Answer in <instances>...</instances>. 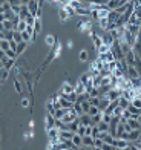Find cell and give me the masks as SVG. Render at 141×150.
<instances>
[{"mask_svg":"<svg viewBox=\"0 0 141 150\" xmlns=\"http://www.w3.org/2000/svg\"><path fill=\"white\" fill-rule=\"evenodd\" d=\"M57 16H58V22H60V23H66V22H68V20L71 18V16L68 14V11H66L63 6H58Z\"/></svg>","mask_w":141,"mask_h":150,"instance_id":"277c9868","label":"cell"},{"mask_svg":"<svg viewBox=\"0 0 141 150\" xmlns=\"http://www.w3.org/2000/svg\"><path fill=\"white\" fill-rule=\"evenodd\" d=\"M78 126H80L78 120H74V121H71V122H69V124H66V129L75 133V132H77V129H78Z\"/></svg>","mask_w":141,"mask_h":150,"instance_id":"f546056e","label":"cell"},{"mask_svg":"<svg viewBox=\"0 0 141 150\" xmlns=\"http://www.w3.org/2000/svg\"><path fill=\"white\" fill-rule=\"evenodd\" d=\"M52 126H55V118H54L52 113L46 112V117H45V129H49Z\"/></svg>","mask_w":141,"mask_h":150,"instance_id":"5bb4252c","label":"cell"},{"mask_svg":"<svg viewBox=\"0 0 141 150\" xmlns=\"http://www.w3.org/2000/svg\"><path fill=\"white\" fill-rule=\"evenodd\" d=\"M74 92H75L77 95H80V93L86 92V87H84V84H83L80 80L77 81V84H74Z\"/></svg>","mask_w":141,"mask_h":150,"instance_id":"83f0119b","label":"cell"},{"mask_svg":"<svg viewBox=\"0 0 141 150\" xmlns=\"http://www.w3.org/2000/svg\"><path fill=\"white\" fill-rule=\"evenodd\" d=\"M97 26H98V28L101 29L103 32L107 31V26H109V20H107V17H104V18H98V20H97Z\"/></svg>","mask_w":141,"mask_h":150,"instance_id":"ffe728a7","label":"cell"},{"mask_svg":"<svg viewBox=\"0 0 141 150\" xmlns=\"http://www.w3.org/2000/svg\"><path fill=\"white\" fill-rule=\"evenodd\" d=\"M111 103V100L107 98V97H101L100 98V103H98V109H100V112H104V109L107 107V104Z\"/></svg>","mask_w":141,"mask_h":150,"instance_id":"cb8c5ba5","label":"cell"},{"mask_svg":"<svg viewBox=\"0 0 141 150\" xmlns=\"http://www.w3.org/2000/svg\"><path fill=\"white\" fill-rule=\"evenodd\" d=\"M5 2H6V0H0V6H2V5H3Z\"/></svg>","mask_w":141,"mask_h":150,"instance_id":"9f6ffc18","label":"cell"},{"mask_svg":"<svg viewBox=\"0 0 141 150\" xmlns=\"http://www.w3.org/2000/svg\"><path fill=\"white\" fill-rule=\"evenodd\" d=\"M88 113L91 115V117H92V115H97V113H100V109H98L97 106H91L89 110H88Z\"/></svg>","mask_w":141,"mask_h":150,"instance_id":"7bdbcfd3","label":"cell"},{"mask_svg":"<svg viewBox=\"0 0 141 150\" xmlns=\"http://www.w3.org/2000/svg\"><path fill=\"white\" fill-rule=\"evenodd\" d=\"M138 121H140V122H141V112H140V118H138Z\"/></svg>","mask_w":141,"mask_h":150,"instance_id":"680465c9","label":"cell"},{"mask_svg":"<svg viewBox=\"0 0 141 150\" xmlns=\"http://www.w3.org/2000/svg\"><path fill=\"white\" fill-rule=\"evenodd\" d=\"M2 49H3V51H8V49H9V40L2 38Z\"/></svg>","mask_w":141,"mask_h":150,"instance_id":"7dc6e473","label":"cell"},{"mask_svg":"<svg viewBox=\"0 0 141 150\" xmlns=\"http://www.w3.org/2000/svg\"><path fill=\"white\" fill-rule=\"evenodd\" d=\"M72 142H74V146H75L77 149H83V136H81V135L74 133V136H72Z\"/></svg>","mask_w":141,"mask_h":150,"instance_id":"ac0fdd59","label":"cell"},{"mask_svg":"<svg viewBox=\"0 0 141 150\" xmlns=\"http://www.w3.org/2000/svg\"><path fill=\"white\" fill-rule=\"evenodd\" d=\"M88 34H89V37H91V40H92V43H94V46H95V47H98V46L103 45L101 35H98V34H95L94 31H89Z\"/></svg>","mask_w":141,"mask_h":150,"instance_id":"ba28073f","label":"cell"},{"mask_svg":"<svg viewBox=\"0 0 141 150\" xmlns=\"http://www.w3.org/2000/svg\"><path fill=\"white\" fill-rule=\"evenodd\" d=\"M71 92H74V84H71L69 81H64V83L62 84V87H60L58 93H60V95H68V93H71Z\"/></svg>","mask_w":141,"mask_h":150,"instance_id":"52a82bcc","label":"cell"},{"mask_svg":"<svg viewBox=\"0 0 141 150\" xmlns=\"http://www.w3.org/2000/svg\"><path fill=\"white\" fill-rule=\"evenodd\" d=\"M137 3H138V5H141V0H137Z\"/></svg>","mask_w":141,"mask_h":150,"instance_id":"94428289","label":"cell"},{"mask_svg":"<svg viewBox=\"0 0 141 150\" xmlns=\"http://www.w3.org/2000/svg\"><path fill=\"white\" fill-rule=\"evenodd\" d=\"M137 141H140V142H141V133H140V136H138V139H137Z\"/></svg>","mask_w":141,"mask_h":150,"instance_id":"6f0895ef","label":"cell"},{"mask_svg":"<svg viewBox=\"0 0 141 150\" xmlns=\"http://www.w3.org/2000/svg\"><path fill=\"white\" fill-rule=\"evenodd\" d=\"M58 135H60V130H58L55 126L46 129V136H48V139H57Z\"/></svg>","mask_w":141,"mask_h":150,"instance_id":"9c48e42d","label":"cell"},{"mask_svg":"<svg viewBox=\"0 0 141 150\" xmlns=\"http://www.w3.org/2000/svg\"><path fill=\"white\" fill-rule=\"evenodd\" d=\"M130 115H132V113L127 110V109H123V112H121V118H123V120H129Z\"/></svg>","mask_w":141,"mask_h":150,"instance_id":"bcb514c9","label":"cell"},{"mask_svg":"<svg viewBox=\"0 0 141 150\" xmlns=\"http://www.w3.org/2000/svg\"><path fill=\"white\" fill-rule=\"evenodd\" d=\"M55 43H57V38H55V35H52V34H48V35L45 37V45L48 46V47H52L55 46Z\"/></svg>","mask_w":141,"mask_h":150,"instance_id":"2e32d148","label":"cell"},{"mask_svg":"<svg viewBox=\"0 0 141 150\" xmlns=\"http://www.w3.org/2000/svg\"><path fill=\"white\" fill-rule=\"evenodd\" d=\"M140 133H141V130H140V129H132L130 132H127V135H126V138H127V141H130V142H133V141H137V139H138V136H140Z\"/></svg>","mask_w":141,"mask_h":150,"instance_id":"7c38bea8","label":"cell"},{"mask_svg":"<svg viewBox=\"0 0 141 150\" xmlns=\"http://www.w3.org/2000/svg\"><path fill=\"white\" fill-rule=\"evenodd\" d=\"M101 118H103V113L100 112V113H97V115H92L91 117V126H97L100 121H101Z\"/></svg>","mask_w":141,"mask_h":150,"instance_id":"1f68e13d","label":"cell"},{"mask_svg":"<svg viewBox=\"0 0 141 150\" xmlns=\"http://www.w3.org/2000/svg\"><path fill=\"white\" fill-rule=\"evenodd\" d=\"M6 52V57H8V58H14V60H17V52L14 51V49H8V51H5Z\"/></svg>","mask_w":141,"mask_h":150,"instance_id":"ab89813d","label":"cell"},{"mask_svg":"<svg viewBox=\"0 0 141 150\" xmlns=\"http://www.w3.org/2000/svg\"><path fill=\"white\" fill-rule=\"evenodd\" d=\"M14 89H16L17 93H20V95L23 93V84H22V81H20V78H16V80H14Z\"/></svg>","mask_w":141,"mask_h":150,"instance_id":"d6a6232c","label":"cell"},{"mask_svg":"<svg viewBox=\"0 0 141 150\" xmlns=\"http://www.w3.org/2000/svg\"><path fill=\"white\" fill-rule=\"evenodd\" d=\"M81 110H83V113H88V110H89V107H91V103H89V100H84V101H81Z\"/></svg>","mask_w":141,"mask_h":150,"instance_id":"8d00e7d4","label":"cell"},{"mask_svg":"<svg viewBox=\"0 0 141 150\" xmlns=\"http://www.w3.org/2000/svg\"><path fill=\"white\" fill-rule=\"evenodd\" d=\"M94 138L91 135H83V149H94Z\"/></svg>","mask_w":141,"mask_h":150,"instance_id":"9a60e30c","label":"cell"},{"mask_svg":"<svg viewBox=\"0 0 141 150\" xmlns=\"http://www.w3.org/2000/svg\"><path fill=\"white\" fill-rule=\"evenodd\" d=\"M97 127L100 129V132H109V122H106V121H103V120L97 124Z\"/></svg>","mask_w":141,"mask_h":150,"instance_id":"836d02e7","label":"cell"},{"mask_svg":"<svg viewBox=\"0 0 141 150\" xmlns=\"http://www.w3.org/2000/svg\"><path fill=\"white\" fill-rule=\"evenodd\" d=\"M26 47H28V42H20V43H17V46H16V52H17V55H22V54L26 51Z\"/></svg>","mask_w":141,"mask_h":150,"instance_id":"7402d4cb","label":"cell"},{"mask_svg":"<svg viewBox=\"0 0 141 150\" xmlns=\"http://www.w3.org/2000/svg\"><path fill=\"white\" fill-rule=\"evenodd\" d=\"M42 29H43V22H42V18H40V17H35V22H34V31H35L37 35H38L40 32H42Z\"/></svg>","mask_w":141,"mask_h":150,"instance_id":"d4e9b609","label":"cell"},{"mask_svg":"<svg viewBox=\"0 0 141 150\" xmlns=\"http://www.w3.org/2000/svg\"><path fill=\"white\" fill-rule=\"evenodd\" d=\"M130 103H132L133 106H135L137 109H141V98H140V97H135V98H133V100L130 101Z\"/></svg>","mask_w":141,"mask_h":150,"instance_id":"ee69618b","label":"cell"},{"mask_svg":"<svg viewBox=\"0 0 141 150\" xmlns=\"http://www.w3.org/2000/svg\"><path fill=\"white\" fill-rule=\"evenodd\" d=\"M0 49H2V38H0Z\"/></svg>","mask_w":141,"mask_h":150,"instance_id":"91938a15","label":"cell"},{"mask_svg":"<svg viewBox=\"0 0 141 150\" xmlns=\"http://www.w3.org/2000/svg\"><path fill=\"white\" fill-rule=\"evenodd\" d=\"M106 97L109 98L111 101H113V100H118L120 97H121V91H120L118 87H111L109 92L106 93Z\"/></svg>","mask_w":141,"mask_h":150,"instance_id":"8992f818","label":"cell"},{"mask_svg":"<svg viewBox=\"0 0 141 150\" xmlns=\"http://www.w3.org/2000/svg\"><path fill=\"white\" fill-rule=\"evenodd\" d=\"M34 127H35V121L31 120V121H29V129H34Z\"/></svg>","mask_w":141,"mask_h":150,"instance_id":"f5cc1de1","label":"cell"},{"mask_svg":"<svg viewBox=\"0 0 141 150\" xmlns=\"http://www.w3.org/2000/svg\"><path fill=\"white\" fill-rule=\"evenodd\" d=\"M95 49H97V54H104V52H107V51H109L111 49V46H107V45H101V46H98V47H95Z\"/></svg>","mask_w":141,"mask_h":150,"instance_id":"74e56055","label":"cell"},{"mask_svg":"<svg viewBox=\"0 0 141 150\" xmlns=\"http://www.w3.org/2000/svg\"><path fill=\"white\" fill-rule=\"evenodd\" d=\"M130 104V101L127 100V98H124V97H120L118 98V106L121 107V109H127V106Z\"/></svg>","mask_w":141,"mask_h":150,"instance_id":"e575fe53","label":"cell"},{"mask_svg":"<svg viewBox=\"0 0 141 150\" xmlns=\"http://www.w3.org/2000/svg\"><path fill=\"white\" fill-rule=\"evenodd\" d=\"M103 146H104V141L101 139V138H94V149H97V150H103Z\"/></svg>","mask_w":141,"mask_h":150,"instance_id":"4dcf8cb0","label":"cell"},{"mask_svg":"<svg viewBox=\"0 0 141 150\" xmlns=\"http://www.w3.org/2000/svg\"><path fill=\"white\" fill-rule=\"evenodd\" d=\"M106 6H107V9H109V11L117 9L118 8V0H109V2L106 3Z\"/></svg>","mask_w":141,"mask_h":150,"instance_id":"d590c367","label":"cell"},{"mask_svg":"<svg viewBox=\"0 0 141 150\" xmlns=\"http://www.w3.org/2000/svg\"><path fill=\"white\" fill-rule=\"evenodd\" d=\"M12 40H14V42H17V43H20V42H22V32H20V31H14Z\"/></svg>","mask_w":141,"mask_h":150,"instance_id":"b9f144b4","label":"cell"},{"mask_svg":"<svg viewBox=\"0 0 141 150\" xmlns=\"http://www.w3.org/2000/svg\"><path fill=\"white\" fill-rule=\"evenodd\" d=\"M60 139H72V136H74V132L68 130V129H63V130H60Z\"/></svg>","mask_w":141,"mask_h":150,"instance_id":"603a6c76","label":"cell"},{"mask_svg":"<svg viewBox=\"0 0 141 150\" xmlns=\"http://www.w3.org/2000/svg\"><path fill=\"white\" fill-rule=\"evenodd\" d=\"M126 122L129 124L130 129H140V130H141V122H140L138 120H135V118H129V120H126Z\"/></svg>","mask_w":141,"mask_h":150,"instance_id":"484cf974","label":"cell"},{"mask_svg":"<svg viewBox=\"0 0 141 150\" xmlns=\"http://www.w3.org/2000/svg\"><path fill=\"white\" fill-rule=\"evenodd\" d=\"M78 60L81 61V63H86V61L89 60V51H88V49H81V51H80Z\"/></svg>","mask_w":141,"mask_h":150,"instance_id":"f1b7e54d","label":"cell"},{"mask_svg":"<svg viewBox=\"0 0 141 150\" xmlns=\"http://www.w3.org/2000/svg\"><path fill=\"white\" fill-rule=\"evenodd\" d=\"M130 146V141H127L126 138H115L113 141V149L117 150H127Z\"/></svg>","mask_w":141,"mask_h":150,"instance_id":"3957f363","label":"cell"},{"mask_svg":"<svg viewBox=\"0 0 141 150\" xmlns=\"http://www.w3.org/2000/svg\"><path fill=\"white\" fill-rule=\"evenodd\" d=\"M20 106H22L23 109H28V107L31 106V100L26 98V97H23L22 100H20Z\"/></svg>","mask_w":141,"mask_h":150,"instance_id":"f35d334b","label":"cell"},{"mask_svg":"<svg viewBox=\"0 0 141 150\" xmlns=\"http://www.w3.org/2000/svg\"><path fill=\"white\" fill-rule=\"evenodd\" d=\"M101 40H103V43L107 45V46H112V43L115 42V38H113V35L109 32V31H104L103 32V35H101Z\"/></svg>","mask_w":141,"mask_h":150,"instance_id":"30bf717a","label":"cell"},{"mask_svg":"<svg viewBox=\"0 0 141 150\" xmlns=\"http://www.w3.org/2000/svg\"><path fill=\"white\" fill-rule=\"evenodd\" d=\"M66 46H68L69 49H72V47H74V42H72V40H68V42H66Z\"/></svg>","mask_w":141,"mask_h":150,"instance_id":"f907efd6","label":"cell"},{"mask_svg":"<svg viewBox=\"0 0 141 150\" xmlns=\"http://www.w3.org/2000/svg\"><path fill=\"white\" fill-rule=\"evenodd\" d=\"M107 2H109V0H95L94 3H97V5H106Z\"/></svg>","mask_w":141,"mask_h":150,"instance_id":"681fc988","label":"cell"},{"mask_svg":"<svg viewBox=\"0 0 141 150\" xmlns=\"http://www.w3.org/2000/svg\"><path fill=\"white\" fill-rule=\"evenodd\" d=\"M68 112V109H63V107H57L55 112H54V118L55 120H62L64 117V113Z\"/></svg>","mask_w":141,"mask_h":150,"instance_id":"4316f807","label":"cell"},{"mask_svg":"<svg viewBox=\"0 0 141 150\" xmlns=\"http://www.w3.org/2000/svg\"><path fill=\"white\" fill-rule=\"evenodd\" d=\"M22 40H23V42H31V40H32V37H31V34L29 32H26V31H22Z\"/></svg>","mask_w":141,"mask_h":150,"instance_id":"60d3db41","label":"cell"},{"mask_svg":"<svg viewBox=\"0 0 141 150\" xmlns=\"http://www.w3.org/2000/svg\"><path fill=\"white\" fill-rule=\"evenodd\" d=\"M2 67H3V61L0 60V69H2Z\"/></svg>","mask_w":141,"mask_h":150,"instance_id":"11a10c76","label":"cell"},{"mask_svg":"<svg viewBox=\"0 0 141 150\" xmlns=\"http://www.w3.org/2000/svg\"><path fill=\"white\" fill-rule=\"evenodd\" d=\"M28 11H29V14L32 16H35L37 14V11H38V0H29L28 2Z\"/></svg>","mask_w":141,"mask_h":150,"instance_id":"8fae6325","label":"cell"},{"mask_svg":"<svg viewBox=\"0 0 141 150\" xmlns=\"http://www.w3.org/2000/svg\"><path fill=\"white\" fill-rule=\"evenodd\" d=\"M135 57H137V54H135V51H133V49H130L129 52H126V54H124V61H126V64H133Z\"/></svg>","mask_w":141,"mask_h":150,"instance_id":"4fadbf2b","label":"cell"},{"mask_svg":"<svg viewBox=\"0 0 141 150\" xmlns=\"http://www.w3.org/2000/svg\"><path fill=\"white\" fill-rule=\"evenodd\" d=\"M2 25L5 29H12V20H3Z\"/></svg>","mask_w":141,"mask_h":150,"instance_id":"f6af8a7d","label":"cell"},{"mask_svg":"<svg viewBox=\"0 0 141 150\" xmlns=\"http://www.w3.org/2000/svg\"><path fill=\"white\" fill-rule=\"evenodd\" d=\"M98 60L103 61V63H109V61H113V60H117V58H115V55H113V52L109 49V51L104 52V54H98Z\"/></svg>","mask_w":141,"mask_h":150,"instance_id":"5b68a950","label":"cell"},{"mask_svg":"<svg viewBox=\"0 0 141 150\" xmlns=\"http://www.w3.org/2000/svg\"><path fill=\"white\" fill-rule=\"evenodd\" d=\"M77 120H78L80 124H83V126L91 124V115H89V113H80Z\"/></svg>","mask_w":141,"mask_h":150,"instance_id":"e0dca14e","label":"cell"},{"mask_svg":"<svg viewBox=\"0 0 141 150\" xmlns=\"http://www.w3.org/2000/svg\"><path fill=\"white\" fill-rule=\"evenodd\" d=\"M28 16H29L28 6H26V5H22V6H20V12H18V18H20V20H25V22H26Z\"/></svg>","mask_w":141,"mask_h":150,"instance_id":"d6986e66","label":"cell"},{"mask_svg":"<svg viewBox=\"0 0 141 150\" xmlns=\"http://www.w3.org/2000/svg\"><path fill=\"white\" fill-rule=\"evenodd\" d=\"M16 63H17V60H14V58H8V57L3 58V67H6V69H9V71L16 66Z\"/></svg>","mask_w":141,"mask_h":150,"instance_id":"44dd1931","label":"cell"},{"mask_svg":"<svg viewBox=\"0 0 141 150\" xmlns=\"http://www.w3.org/2000/svg\"><path fill=\"white\" fill-rule=\"evenodd\" d=\"M5 57H6V52H5L3 49H0V60L3 61V58H5Z\"/></svg>","mask_w":141,"mask_h":150,"instance_id":"816d5d0a","label":"cell"},{"mask_svg":"<svg viewBox=\"0 0 141 150\" xmlns=\"http://www.w3.org/2000/svg\"><path fill=\"white\" fill-rule=\"evenodd\" d=\"M94 28V20L91 17H83V20L77 22V29L80 32H89Z\"/></svg>","mask_w":141,"mask_h":150,"instance_id":"6da1fadb","label":"cell"},{"mask_svg":"<svg viewBox=\"0 0 141 150\" xmlns=\"http://www.w3.org/2000/svg\"><path fill=\"white\" fill-rule=\"evenodd\" d=\"M28 2H29V0H20V3H22V5H28Z\"/></svg>","mask_w":141,"mask_h":150,"instance_id":"db71d44e","label":"cell"},{"mask_svg":"<svg viewBox=\"0 0 141 150\" xmlns=\"http://www.w3.org/2000/svg\"><path fill=\"white\" fill-rule=\"evenodd\" d=\"M121 112H123V109L120 107V106H117L115 109H113V112H112V115H117V117H121Z\"/></svg>","mask_w":141,"mask_h":150,"instance_id":"c3c4849f","label":"cell"},{"mask_svg":"<svg viewBox=\"0 0 141 150\" xmlns=\"http://www.w3.org/2000/svg\"><path fill=\"white\" fill-rule=\"evenodd\" d=\"M124 75L129 80H132V78H138V77H141V74H140V71L137 69L133 64H127L126 66V72H124Z\"/></svg>","mask_w":141,"mask_h":150,"instance_id":"7a4b0ae2","label":"cell"}]
</instances>
